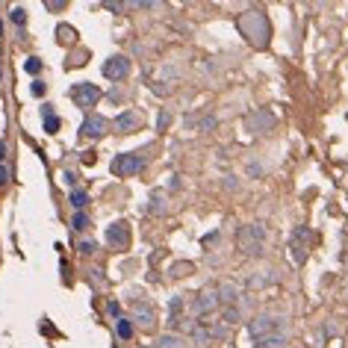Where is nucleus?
<instances>
[{
  "instance_id": "obj_1",
  "label": "nucleus",
  "mask_w": 348,
  "mask_h": 348,
  "mask_svg": "<svg viewBox=\"0 0 348 348\" xmlns=\"http://www.w3.org/2000/svg\"><path fill=\"white\" fill-rule=\"evenodd\" d=\"M236 242L245 254H260L263 242H266V227L263 224H245L236 230Z\"/></svg>"
},
{
  "instance_id": "obj_2",
  "label": "nucleus",
  "mask_w": 348,
  "mask_h": 348,
  "mask_svg": "<svg viewBox=\"0 0 348 348\" xmlns=\"http://www.w3.org/2000/svg\"><path fill=\"white\" fill-rule=\"evenodd\" d=\"M142 165H145V151H133V154H118V157L109 162V171L127 177V174H139Z\"/></svg>"
},
{
  "instance_id": "obj_3",
  "label": "nucleus",
  "mask_w": 348,
  "mask_h": 348,
  "mask_svg": "<svg viewBox=\"0 0 348 348\" xmlns=\"http://www.w3.org/2000/svg\"><path fill=\"white\" fill-rule=\"evenodd\" d=\"M68 95H71V100H74L80 109H89V106H95V103L100 100V89H97L95 83H74Z\"/></svg>"
},
{
  "instance_id": "obj_4",
  "label": "nucleus",
  "mask_w": 348,
  "mask_h": 348,
  "mask_svg": "<svg viewBox=\"0 0 348 348\" xmlns=\"http://www.w3.org/2000/svg\"><path fill=\"white\" fill-rule=\"evenodd\" d=\"M130 74V59L127 56H109L106 62H103V77H109V80H124Z\"/></svg>"
},
{
  "instance_id": "obj_5",
  "label": "nucleus",
  "mask_w": 348,
  "mask_h": 348,
  "mask_svg": "<svg viewBox=\"0 0 348 348\" xmlns=\"http://www.w3.org/2000/svg\"><path fill=\"white\" fill-rule=\"evenodd\" d=\"M216 304H219V292H216V289H204V292H198V298L192 301V316H207V313L216 310Z\"/></svg>"
},
{
  "instance_id": "obj_6",
  "label": "nucleus",
  "mask_w": 348,
  "mask_h": 348,
  "mask_svg": "<svg viewBox=\"0 0 348 348\" xmlns=\"http://www.w3.org/2000/svg\"><path fill=\"white\" fill-rule=\"evenodd\" d=\"M106 242H109L112 248H127V245H130V227H127V221H115V224H109V230H106Z\"/></svg>"
},
{
  "instance_id": "obj_7",
  "label": "nucleus",
  "mask_w": 348,
  "mask_h": 348,
  "mask_svg": "<svg viewBox=\"0 0 348 348\" xmlns=\"http://www.w3.org/2000/svg\"><path fill=\"white\" fill-rule=\"evenodd\" d=\"M248 331H251V337H257V340L263 337V340H266L269 334H275V331H281V328H278V322H275L272 316H257V319H251Z\"/></svg>"
},
{
  "instance_id": "obj_8",
  "label": "nucleus",
  "mask_w": 348,
  "mask_h": 348,
  "mask_svg": "<svg viewBox=\"0 0 348 348\" xmlns=\"http://www.w3.org/2000/svg\"><path fill=\"white\" fill-rule=\"evenodd\" d=\"M139 124H142V118H139V112H133V109L121 112V115L112 121V127H115L118 133H136V130H139Z\"/></svg>"
},
{
  "instance_id": "obj_9",
  "label": "nucleus",
  "mask_w": 348,
  "mask_h": 348,
  "mask_svg": "<svg viewBox=\"0 0 348 348\" xmlns=\"http://www.w3.org/2000/svg\"><path fill=\"white\" fill-rule=\"evenodd\" d=\"M80 133H83L86 139H97V136H103V133H106V118H100V115H89V118L80 124Z\"/></svg>"
},
{
  "instance_id": "obj_10",
  "label": "nucleus",
  "mask_w": 348,
  "mask_h": 348,
  "mask_svg": "<svg viewBox=\"0 0 348 348\" xmlns=\"http://www.w3.org/2000/svg\"><path fill=\"white\" fill-rule=\"evenodd\" d=\"M133 316H136V322H139L142 328H154V310H151L148 304L136 301V304H133Z\"/></svg>"
},
{
  "instance_id": "obj_11",
  "label": "nucleus",
  "mask_w": 348,
  "mask_h": 348,
  "mask_svg": "<svg viewBox=\"0 0 348 348\" xmlns=\"http://www.w3.org/2000/svg\"><path fill=\"white\" fill-rule=\"evenodd\" d=\"M263 348H286V337L281 334V331H275V334H269L266 340H260Z\"/></svg>"
},
{
  "instance_id": "obj_12",
  "label": "nucleus",
  "mask_w": 348,
  "mask_h": 348,
  "mask_svg": "<svg viewBox=\"0 0 348 348\" xmlns=\"http://www.w3.org/2000/svg\"><path fill=\"white\" fill-rule=\"evenodd\" d=\"M219 292H221V298H224L227 304H233V301H236V295H239L236 284H230V281H227V284H221V286H219Z\"/></svg>"
},
{
  "instance_id": "obj_13",
  "label": "nucleus",
  "mask_w": 348,
  "mask_h": 348,
  "mask_svg": "<svg viewBox=\"0 0 348 348\" xmlns=\"http://www.w3.org/2000/svg\"><path fill=\"white\" fill-rule=\"evenodd\" d=\"M157 348H186V346H183V340H180V337H174V334H165V337H159Z\"/></svg>"
},
{
  "instance_id": "obj_14",
  "label": "nucleus",
  "mask_w": 348,
  "mask_h": 348,
  "mask_svg": "<svg viewBox=\"0 0 348 348\" xmlns=\"http://www.w3.org/2000/svg\"><path fill=\"white\" fill-rule=\"evenodd\" d=\"M180 307H183V298H171V307H168V322L171 325H180Z\"/></svg>"
},
{
  "instance_id": "obj_15",
  "label": "nucleus",
  "mask_w": 348,
  "mask_h": 348,
  "mask_svg": "<svg viewBox=\"0 0 348 348\" xmlns=\"http://www.w3.org/2000/svg\"><path fill=\"white\" fill-rule=\"evenodd\" d=\"M41 115H44V130H47V133H56V130H59V118H56L50 109H44Z\"/></svg>"
},
{
  "instance_id": "obj_16",
  "label": "nucleus",
  "mask_w": 348,
  "mask_h": 348,
  "mask_svg": "<svg viewBox=\"0 0 348 348\" xmlns=\"http://www.w3.org/2000/svg\"><path fill=\"white\" fill-rule=\"evenodd\" d=\"M68 201H71V207L80 213V210L89 204V195H86V192H71V198H68Z\"/></svg>"
},
{
  "instance_id": "obj_17",
  "label": "nucleus",
  "mask_w": 348,
  "mask_h": 348,
  "mask_svg": "<svg viewBox=\"0 0 348 348\" xmlns=\"http://www.w3.org/2000/svg\"><path fill=\"white\" fill-rule=\"evenodd\" d=\"M151 213H162L165 210V204H162V192H154L151 195V207H148Z\"/></svg>"
},
{
  "instance_id": "obj_18",
  "label": "nucleus",
  "mask_w": 348,
  "mask_h": 348,
  "mask_svg": "<svg viewBox=\"0 0 348 348\" xmlns=\"http://www.w3.org/2000/svg\"><path fill=\"white\" fill-rule=\"evenodd\" d=\"M71 227H74V230H83V227H89V216H86V213H74V219H71Z\"/></svg>"
},
{
  "instance_id": "obj_19",
  "label": "nucleus",
  "mask_w": 348,
  "mask_h": 348,
  "mask_svg": "<svg viewBox=\"0 0 348 348\" xmlns=\"http://www.w3.org/2000/svg\"><path fill=\"white\" fill-rule=\"evenodd\" d=\"M115 328H118V337H121V340H130V337H133V328H130V322H127V319H118V325H115Z\"/></svg>"
},
{
  "instance_id": "obj_20",
  "label": "nucleus",
  "mask_w": 348,
  "mask_h": 348,
  "mask_svg": "<svg viewBox=\"0 0 348 348\" xmlns=\"http://www.w3.org/2000/svg\"><path fill=\"white\" fill-rule=\"evenodd\" d=\"M224 322H227V325H233V322H239V310H236L233 304H227V307H224Z\"/></svg>"
},
{
  "instance_id": "obj_21",
  "label": "nucleus",
  "mask_w": 348,
  "mask_h": 348,
  "mask_svg": "<svg viewBox=\"0 0 348 348\" xmlns=\"http://www.w3.org/2000/svg\"><path fill=\"white\" fill-rule=\"evenodd\" d=\"M24 71L38 74V71H41V62H38V59H27V62H24Z\"/></svg>"
},
{
  "instance_id": "obj_22",
  "label": "nucleus",
  "mask_w": 348,
  "mask_h": 348,
  "mask_svg": "<svg viewBox=\"0 0 348 348\" xmlns=\"http://www.w3.org/2000/svg\"><path fill=\"white\" fill-rule=\"evenodd\" d=\"M12 21H15V24H24V21H27L24 9H12Z\"/></svg>"
},
{
  "instance_id": "obj_23",
  "label": "nucleus",
  "mask_w": 348,
  "mask_h": 348,
  "mask_svg": "<svg viewBox=\"0 0 348 348\" xmlns=\"http://www.w3.org/2000/svg\"><path fill=\"white\" fill-rule=\"evenodd\" d=\"M80 251H83V254H95V242H89V239L80 242Z\"/></svg>"
},
{
  "instance_id": "obj_24",
  "label": "nucleus",
  "mask_w": 348,
  "mask_h": 348,
  "mask_svg": "<svg viewBox=\"0 0 348 348\" xmlns=\"http://www.w3.org/2000/svg\"><path fill=\"white\" fill-rule=\"evenodd\" d=\"M6 183H9V168L0 165V186H6Z\"/></svg>"
},
{
  "instance_id": "obj_25",
  "label": "nucleus",
  "mask_w": 348,
  "mask_h": 348,
  "mask_svg": "<svg viewBox=\"0 0 348 348\" xmlns=\"http://www.w3.org/2000/svg\"><path fill=\"white\" fill-rule=\"evenodd\" d=\"M32 95H44V83H32Z\"/></svg>"
},
{
  "instance_id": "obj_26",
  "label": "nucleus",
  "mask_w": 348,
  "mask_h": 348,
  "mask_svg": "<svg viewBox=\"0 0 348 348\" xmlns=\"http://www.w3.org/2000/svg\"><path fill=\"white\" fill-rule=\"evenodd\" d=\"M168 121H171V115H168V112H162V115H159V130H162V127H165Z\"/></svg>"
},
{
  "instance_id": "obj_27",
  "label": "nucleus",
  "mask_w": 348,
  "mask_h": 348,
  "mask_svg": "<svg viewBox=\"0 0 348 348\" xmlns=\"http://www.w3.org/2000/svg\"><path fill=\"white\" fill-rule=\"evenodd\" d=\"M62 6H65V3H62V0H53V3H50V0H47V9H62Z\"/></svg>"
},
{
  "instance_id": "obj_28",
  "label": "nucleus",
  "mask_w": 348,
  "mask_h": 348,
  "mask_svg": "<svg viewBox=\"0 0 348 348\" xmlns=\"http://www.w3.org/2000/svg\"><path fill=\"white\" fill-rule=\"evenodd\" d=\"M62 180H65V183H74V180H77V174H71V171H65V174H62Z\"/></svg>"
},
{
  "instance_id": "obj_29",
  "label": "nucleus",
  "mask_w": 348,
  "mask_h": 348,
  "mask_svg": "<svg viewBox=\"0 0 348 348\" xmlns=\"http://www.w3.org/2000/svg\"><path fill=\"white\" fill-rule=\"evenodd\" d=\"M6 157V142H0V159Z\"/></svg>"
}]
</instances>
